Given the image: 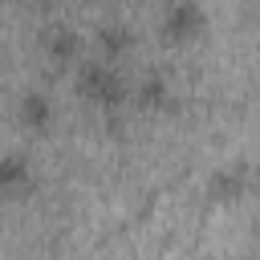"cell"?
Wrapping results in <instances>:
<instances>
[{
	"label": "cell",
	"mask_w": 260,
	"mask_h": 260,
	"mask_svg": "<svg viewBox=\"0 0 260 260\" xmlns=\"http://www.w3.org/2000/svg\"><path fill=\"white\" fill-rule=\"evenodd\" d=\"M53 122H57V106H53V98H49L45 89H24V93L16 98V126H20L24 134L41 138V134L53 130Z\"/></svg>",
	"instance_id": "6"
},
{
	"label": "cell",
	"mask_w": 260,
	"mask_h": 260,
	"mask_svg": "<svg viewBox=\"0 0 260 260\" xmlns=\"http://www.w3.org/2000/svg\"><path fill=\"white\" fill-rule=\"evenodd\" d=\"M138 45V32L126 24V20H102L93 28V53L106 57V61H126Z\"/></svg>",
	"instance_id": "8"
},
{
	"label": "cell",
	"mask_w": 260,
	"mask_h": 260,
	"mask_svg": "<svg viewBox=\"0 0 260 260\" xmlns=\"http://www.w3.org/2000/svg\"><path fill=\"white\" fill-rule=\"evenodd\" d=\"M130 102L142 110V114H162L175 106V85L162 69H146L134 85H130Z\"/></svg>",
	"instance_id": "7"
},
{
	"label": "cell",
	"mask_w": 260,
	"mask_h": 260,
	"mask_svg": "<svg viewBox=\"0 0 260 260\" xmlns=\"http://www.w3.org/2000/svg\"><path fill=\"white\" fill-rule=\"evenodd\" d=\"M252 191H256V171H252L248 158L215 162V167L207 171V179H203V195H207V203H215V207H236V203H244Z\"/></svg>",
	"instance_id": "3"
},
{
	"label": "cell",
	"mask_w": 260,
	"mask_h": 260,
	"mask_svg": "<svg viewBox=\"0 0 260 260\" xmlns=\"http://www.w3.org/2000/svg\"><path fill=\"white\" fill-rule=\"evenodd\" d=\"M12 4H20V8H49L53 0H12Z\"/></svg>",
	"instance_id": "9"
},
{
	"label": "cell",
	"mask_w": 260,
	"mask_h": 260,
	"mask_svg": "<svg viewBox=\"0 0 260 260\" xmlns=\"http://www.w3.org/2000/svg\"><path fill=\"white\" fill-rule=\"evenodd\" d=\"M207 8L203 0H167L158 12V41L171 49H187L207 37Z\"/></svg>",
	"instance_id": "2"
},
{
	"label": "cell",
	"mask_w": 260,
	"mask_h": 260,
	"mask_svg": "<svg viewBox=\"0 0 260 260\" xmlns=\"http://www.w3.org/2000/svg\"><path fill=\"white\" fill-rule=\"evenodd\" d=\"M37 45H41V57H45L53 69H77V65H81V53H85L81 32H77L73 24H65V20L45 24Z\"/></svg>",
	"instance_id": "4"
},
{
	"label": "cell",
	"mask_w": 260,
	"mask_h": 260,
	"mask_svg": "<svg viewBox=\"0 0 260 260\" xmlns=\"http://www.w3.org/2000/svg\"><path fill=\"white\" fill-rule=\"evenodd\" d=\"M98 4H122V0H98Z\"/></svg>",
	"instance_id": "10"
},
{
	"label": "cell",
	"mask_w": 260,
	"mask_h": 260,
	"mask_svg": "<svg viewBox=\"0 0 260 260\" xmlns=\"http://www.w3.org/2000/svg\"><path fill=\"white\" fill-rule=\"evenodd\" d=\"M37 191V171H32V158L24 150H8L0 158V195L8 203H20Z\"/></svg>",
	"instance_id": "5"
},
{
	"label": "cell",
	"mask_w": 260,
	"mask_h": 260,
	"mask_svg": "<svg viewBox=\"0 0 260 260\" xmlns=\"http://www.w3.org/2000/svg\"><path fill=\"white\" fill-rule=\"evenodd\" d=\"M73 93L93 110H118V106L130 102V81L118 69V61L89 57L73 69Z\"/></svg>",
	"instance_id": "1"
}]
</instances>
